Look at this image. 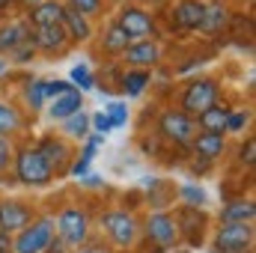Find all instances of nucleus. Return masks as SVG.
<instances>
[{"mask_svg":"<svg viewBox=\"0 0 256 253\" xmlns=\"http://www.w3.org/2000/svg\"><path fill=\"white\" fill-rule=\"evenodd\" d=\"M39 152H42V158L51 164V170L54 173H60L66 164V158H68V146H66L63 140H57V137H45L42 143H39Z\"/></svg>","mask_w":256,"mask_h":253,"instance_id":"20","label":"nucleus"},{"mask_svg":"<svg viewBox=\"0 0 256 253\" xmlns=\"http://www.w3.org/2000/svg\"><path fill=\"white\" fill-rule=\"evenodd\" d=\"M256 206L254 200H232L220 208V224H254Z\"/></svg>","mask_w":256,"mask_h":253,"instance_id":"16","label":"nucleus"},{"mask_svg":"<svg viewBox=\"0 0 256 253\" xmlns=\"http://www.w3.org/2000/svg\"><path fill=\"white\" fill-rule=\"evenodd\" d=\"M45 253H63V242L57 238V242H51L48 248H45Z\"/></svg>","mask_w":256,"mask_h":253,"instance_id":"41","label":"nucleus"},{"mask_svg":"<svg viewBox=\"0 0 256 253\" xmlns=\"http://www.w3.org/2000/svg\"><path fill=\"white\" fill-rule=\"evenodd\" d=\"M131 45V39H128V33L120 27V24H110L108 30H104V39H102V48L108 51V54H126V48Z\"/></svg>","mask_w":256,"mask_h":253,"instance_id":"24","label":"nucleus"},{"mask_svg":"<svg viewBox=\"0 0 256 253\" xmlns=\"http://www.w3.org/2000/svg\"><path fill=\"white\" fill-rule=\"evenodd\" d=\"M24 3H27V6H39L42 0H24Z\"/></svg>","mask_w":256,"mask_h":253,"instance_id":"43","label":"nucleus"},{"mask_svg":"<svg viewBox=\"0 0 256 253\" xmlns=\"http://www.w3.org/2000/svg\"><path fill=\"white\" fill-rule=\"evenodd\" d=\"M158 131L167 140H173L176 146H191V140L196 137V122L182 110H167L158 122Z\"/></svg>","mask_w":256,"mask_h":253,"instance_id":"6","label":"nucleus"},{"mask_svg":"<svg viewBox=\"0 0 256 253\" xmlns=\"http://www.w3.org/2000/svg\"><path fill=\"white\" fill-rule=\"evenodd\" d=\"M248 122H250V114H248V110H230V116H226V131H242Z\"/></svg>","mask_w":256,"mask_h":253,"instance_id":"32","label":"nucleus"},{"mask_svg":"<svg viewBox=\"0 0 256 253\" xmlns=\"http://www.w3.org/2000/svg\"><path fill=\"white\" fill-rule=\"evenodd\" d=\"M68 90H74L68 80H45V98H57V96H63Z\"/></svg>","mask_w":256,"mask_h":253,"instance_id":"33","label":"nucleus"},{"mask_svg":"<svg viewBox=\"0 0 256 253\" xmlns=\"http://www.w3.org/2000/svg\"><path fill=\"white\" fill-rule=\"evenodd\" d=\"M200 120V128L202 131H212V134H224L226 131V116H230V110L226 108H220V104H212V108H206L202 114H196Z\"/></svg>","mask_w":256,"mask_h":253,"instance_id":"21","label":"nucleus"},{"mask_svg":"<svg viewBox=\"0 0 256 253\" xmlns=\"http://www.w3.org/2000/svg\"><path fill=\"white\" fill-rule=\"evenodd\" d=\"M238 161H242V164H254V161H256V140H254V137L238 149Z\"/></svg>","mask_w":256,"mask_h":253,"instance_id":"36","label":"nucleus"},{"mask_svg":"<svg viewBox=\"0 0 256 253\" xmlns=\"http://www.w3.org/2000/svg\"><path fill=\"white\" fill-rule=\"evenodd\" d=\"M60 18H63V3H57V0H42V3H39V6H33V9H30V15H27V21H30L33 27L60 24Z\"/></svg>","mask_w":256,"mask_h":253,"instance_id":"19","label":"nucleus"},{"mask_svg":"<svg viewBox=\"0 0 256 253\" xmlns=\"http://www.w3.org/2000/svg\"><path fill=\"white\" fill-rule=\"evenodd\" d=\"M254 248V224H220L214 236L218 253H248Z\"/></svg>","mask_w":256,"mask_h":253,"instance_id":"4","label":"nucleus"},{"mask_svg":"<svg viewBox=\"0 0 256 253\" xmlns=\"http://www.w3.org/2000/svg\"><path fill=\"white\" fill-rule=\"evenodd\" d=\"M9 250H12V238H9V232L0 230V253H9Z\"/></svg>","mask_w":256,"mask_h":253,"instance_id":"39","label":"nucleus"},{"mask_svg":"<svg viewBox=\"0 0 256 253\" xmlns=\"http://www.w3.org/2000/svg\"><path fill=\"white\" fill-rule=\"evenodd\" d=\"M3 68H6V63H3V60H0V72H3Z\"/></svg>","mask_w":256,"mask_h":253,"instance_id":"44","label":"nucleus"},{"mask_svg":"<svg viewBox=\"0 0 256 253\" xmlns=\"http://www.w3.org/2000/svg\"><path fill=\"white\" fill-rule=\"evenodd\" d=\"M12 146H9V140L6 137H0V170H6L9 164H12Z\"/></svg>","mask_w":256,"mask_h":253,"instance_id":"37","label":"nucleus"},{"mask_svg":"<svg viewBox=\"0 0 256 253\" xmlns=\"http://www.w3.org/2000/svg\"><path fill=\"white\" fill-rule=\"evenodd\" d=\"M116 24L128 33L131 42H134V39H143V36L152 33V18H149V12H143V9H137V6H126V9L120 12Z\"/></svg>","mask_w":256,"mask_h":253,"instance_id":"9","label":"nucleus"},{"mask_svg":"<svg viewBox=\"0 0 256 253\" xmlns=\"http://www.w3.org/2000/svg\"><path fill=\"white\" fill-rule=\"evenodd\" d=\"M60 24H63L66 36H68V39H78V42H86L90 33H92L86 15H80V12L72 9V6H63V18H60Z\"/></svg>","mask_w":256,"mask_h":253,"instance_id":"14","label":"nucleus"},{"mask_svg":"<svg viewBox=\"0 0 256 253\" xmlns=\"http://www.w3.org/2000/svg\"><path fill=\"white\" fill-rule=\"evenodd\" d=\"M84 185L86 188H102V179L98 176H84Z\"/></svg>","mask_w":256,"mask_h":253,"instance_id":"40","label":"nucleus"},{"mask_svg":"<svg viewBox=\"0 0 256 253\" xmlns=\"http://www.w3.org/2000/svg\"><path fill=\"white\" fill-rule=\"evenodd\" d=\"M191 146H194V152H196V158L214 161V158H220V152H224V134L202 131V134H196L191 140Z\"/></svg>","mask_w":256,"mask_h":253,"instance_id":"18","label":"nucleus"},{"mask_svg":"<svg viewBox=\"0 0 256 253\" xmlns=\"http://www.w3.org/2000/svg\"><path fill=\"white\" fill-rule=\"evenodd\" d=\"M24 42H30V21H12V24L0 27V51L3 54H12Z\"/></svg>","mask_w":256,"mask_h":253,"instance_id":"13","label":"nucleus"},{"mask_svg":"<svg viewBox=\"0 0 256 253\" xmlns=\"http://www.w3.org/2000/svg\"><path fill=\"white\" fill-rule=\"evenodd\" d=\"M176 226H179V232L185 230V236H188V242H191V244H200L206 220H202V214H196V208H194V206H185L182 220H176Z\"/></svg>","mask_w":256,"mask_h":253,"instance_id":"22","label":"nucleus"},{"mask_svg":"<svg viewBox=\"0 0 256 253\" xmlns=\"http://www.w3.org/2000/svg\"><path fill=\"white\" fill-rule=\"evenodd\" d=\"M24 98H27L30 108H42V104H45V80H33V84L27 86Z\"/></svg>","mask_w":256,"mask_h":253,"instance_id":"30","label":"nucleus"},{"mask_svg":"<svg viewBox=\"0 0 256 253\" xmlns=\"http://www.w3.org/2000/svg\"><path fill=\"white\" fill-rule=\"evenodd\" d=\"M72 84H78L80 90H96V78H92L90 66H86V63L74 66V68H72Z\"/></svg>","mask_w":256,"mask_h":253,"instance_id":"28","label":"nucleus"},{"mask_svg":"<svg viewBox=\"0 0 256 253\" xmlns=\"http://www.w3.org/2000/svg\"><path fill=\"white\" fill-rule=\"evenodd\" d=\"M68 6H72V9H78L80 15H96V12L102 9V0H72Z\"/></svg>","mask_w":256,"mask_h":253,"instance_id":"34","label":"nucleus"},{"mask_svg":"<svg viewBox=\"0 0 256 253\" xmlns=\"http://www.w3.org/2000/svg\"><path fill=\"white\" fill-rule=\"evenodd\" d=\"M182 200L188 206H202L206 202V190L200 188V185H182Z\"/></svg>","mask_w":256,"mask_h":253,"instance_id":"31","label":"nucleus"},{"mask_svg":"<svg viewBox=\"0 0 256 253\" xmlns=\"http://www.w3.org/2000/svg\"><path fill=\"white\" fill-rule=\"evenodd\" d=\"M152 3H167V0H152Z\"/></svg>","mask_w":256,"mask_h":253,"instance_id":"45","label":"nucleus"},{"mask_svg":"<svg viewBox=\"0 0 256 253\" xmlns=\"http://www.w3.org/2000/svg\"><path fill=\"white\" fill-rule=\"evenodd\" d=\"M158 57H161V51H158V45H155L152 39H134V42L126 48V60L134 66V68L155 66L158 63Z\"/></svg>","mask_w":256,"mask_h":253,"instance_id":"12","label":"nucleus"},{"mask_svg":"<svg viewBox=\"0 0 256 253\" xmlns=\"http://www.w3.org/2000/svg\"><path fill=\"white\" fill-rule=\"evenodd\" d=\"M12 161H15V176H18L21 185L42 188V185H48V182L54 179V170H51V164L42 158L39 149H21Z\"/></svg>","mask_w":256,"mask_h":253,"instance_id":"1","label":"nucleus"},{"mask_svg":"<svg viewBox=\"0 0 256 253\" xmlns=\"http://www.w3.org/2000/svg\"><path fill=\"white\" fill-rule=\"evenodd\" d=\"M33 212L24 206V202H0V230L3 232H21L27 224H30Z\"/></svg>","mask_w":256,"mask_h":253,"instance_id":"11","label":"nucleus"},{"mask_svg":"<svg viewBox=\"0 0 256 253\" xmlns=\"http://www.w3.org/2000/svg\"><path fill=\"white\" fill-rule=\"evenodd\" d=\"M54 232L60 236L63 244H72V248L86 244V238H90V218H86V212L78 208V206L63 208L57 224H54Z\"/></svg>","mask_w":256,"mask_h":253,"instance_id":"2","label":"nucleus"},{"mask_svg":"<svg viewBox=\"0 0 256 253\" xmlns=\"http://www.w3.org/2000/svg\"><path fill=\"white\" fill-rule=\"evenodd\" d=\"M212 104H218V84L214 80H208V78H202V80H194L191 86L185 90V96H182V114H202L206 108H212Z\"/></svg>","mask_w":256,"mask_h":253,"instance_id":"7","label":"nucleus"},{"mask_svg":"<svg viewBox=\"0 0 256 253\" xmlns=\"http://www.w3.org/2000/svg\"><path fill=\"white\" fill-rule=\"evenodd\" d=\"M202 12H206V3H200V0H182L176 6V12H173V21L182 30H196L200 21H202Z\"/></svg>","mask_w":256,"mask_h":253,"instance_id":"17","label":"nucleus"},{"mask_svg":"<svg viewBox=\"0 0 256 253\" xmlns=\"http://www.w3.org/2000/svg\"><path fill=\"white\" fill-rule=\"evenodd\" d=\"M146 86H149V72L146 68H131V72L122 74V90H126L131 98H137Z\"/></svg>","mask_w":256,"mask_h":253,"instance_id":"25","label":"nucleus"},{"mask_svg":"<svg viewBox=\"0 0 256 253\" xmlns=\"http://www.w3.org/2000/svg\"><path fill=\"white\" fill-rule=\"evenodd\" d=\"M104 114H108V120H110V126H114V128H120V126H126V122H128V108H126V102H110Z\"/></svg>","mask_w":256,"mask_h":253,"instance_id":"29","label":"nucleus"},{"mask_svg":"<svg viewBox=\"0 0 256 253\" xmlns=\"http://www.w3.org/2000/svg\"><path fill=\"white\" fill-rule=\"evenodd\" d=\"M90 126L96 128V134H108V131H110V120H108V114H104V110H98V114H96V116H90Z\"/></svg>","mask_w":256,"mask_h":253,"instance_id":"35","label":"nucleus"},{"mask_svg":"<svg viewBox=\"0 0 256 253\" xmlns=\"http://www.w3.org/2000/svg\"><path fill=\"white\" fill-rule=\"evenodd\" d=\"M15 0H0V9H6V6H12Z\"/></svg>","mask_w":256,"mask_h":253,"instance_id":"42","label":"nucleus"},{"mask_svg":"<svg viewBox=\"0 0 256 253\" xmlns=\"http://www.w3.org/2000/svg\"><path fill=\"white\" fill-rule=\"evenodd\" d=\"M63 131L66 134H72V137H86V134H90V116H86L84 110L66 116L63 120Z\"/></svg>","mask_w":256,"mask_h":253,"instance_id":"26","label":"nucleus"},{"mask_svg":"<svg viewBox=\"0 0 256 253\" xmlns=\"http://www.w3.org/2000/svg\"><path fill=\"white\" fill-rule=\"evenodd\" d=\"M18 126H21V116H18V110H15L12 104L0 102V137H3V134H12Z\"/></svg>","mask_w":256,"mask_h":253,"instance_id":"27","label":"nucleus"},{"mask_svg":"<svg viewBox=\"0 0 256 253\" xmlns=\"http://www.w3.org/2000/svg\"><path fill=\"white\" fill-rule=\"evenodd\" d=\"M80 104H84L80 90H68V92H63V96L51 98L48 114H51V120H60V122H63L66 116H72V114H78V110H80Z\"/></svg>","mask_w":256,"mask_h":253,"instance_id":"15","label":"nucleus"},{"mask_svg":"<svg viewBox=\"0 0 256 253\" xmlns=\"http://www.w3.org/2000/svg\"><path fill=\"white\" fill-rule=\"evenodd\" d=\"M146 238L155 242L158 248H170V244L179 238L176 218L167 214V212H155V214H149V220H146Z\"/></svg>","mask_w":256,"mask_h":253,"instance_id":"8","label":"nucleus"},{"mask_svg":"<svg viewBox=\"0 0 256 253\" xmlns=\"http://www.w3.org/2000/svg\"><path fill=\"white\" fill-rule=\"evenodd\" d=\"M54 242V220L51 218H39L36 224H27L18 238L12 242L15 253H45V248Z\"/></svg>","mask_w":256,"mask_h":253,"instance_id":"3","label":"nucleus"},{"mask_svg":"<svg viewBox=\"0 0 256 253\" xmlns=\"http://www.w3.org/2000/svg\"><path fill=\"white\" fill-rule=\"evenodd\" d=\"M30 42H33V48L54 54V51H63L66 48L68 36H66L63 24H48V27H36V30L30 33Z\"/></svg>","mask_w":256,"mask_h":253,"instance_id":"10","label":"nucleus"},{"mask_svg":"<svg viewBox=\"0 0 256 253\" xmlns=\"http://www.w3.org/2000/svg\"><path fill=\"white\" fill-rule=\"evenodd\" d=\"M74 253H110V250L102 248V244H80V248H74Z\"/></svg>","mask_w":256,"mask_h":253,"instance_id":"38","label":"nucleus"},{"mask_svg":"<svg viewBox=\"0 0 256 253\" xmlns=\"http://www.w3.org/2000/svg\"><path fill=\"white\" fill-rule=\"evenodd\" d=\"M102 226H104L108 238H110L114 244H120V248L134 244V238H137V220H134V214L126 212V208L104 212V214H102Z\"/></svg>","mask_w":256,"mask_h":253,"instance_id":"5","label":"nucleus"},{"mask_svg":"<svg viewBox=\"0 0 256 253\" xmlns=\"http://www.w3.org/2000/svg\"><path fill=\"white\" fill-rule=\"evenodd\" d=\"M226 21H230V12H226V6H220V3H212V6H206V12H202L200 30H206V33H220V30L226 27Z\"/></svg>","mask_w":256,"mask_h":253,"instance_id":"23","label":"nucleus"}]
</instances>
